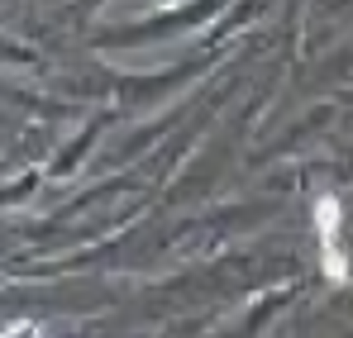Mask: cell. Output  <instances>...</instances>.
Wrapping results in <instances>:
<instances>
[{
    "mask_svg": "<svg viewBox=\"0 0 353 338\" xmlns=\"http://www.w3.org/2000/svg\"><path fill=\"white\" fill-rule=\"evenodd\" d=\"M339 224H344L339 200H334V196H320V200H315V233H320L325 272H330L334 282H344V277H349V267H344V257H339Z\"/></svg>",
    "mask_w": 353,
    "mask_h": 338,
    "instance_id": "obj_1",
    "label": "cell"
}]
</instances>
